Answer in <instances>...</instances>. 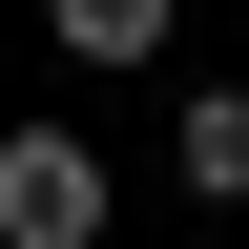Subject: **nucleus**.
I'll use <instances>...</instances> for the list:
<instances>
[{"label":"nucleus","instance_id":"1","mask_svg":"<svg viewBox=\"0 0 249 249\" xmlns=\"http://www.w3.org/2000/svg\"><path fill=\"white\" fill-rule=\"evenodd\" d=\"M0 249H104V145L83 124H0Z\"/></svg>","mask_w":249,"mask_h":249},{"label":"nucleus","instance_id":"3","mask_svg":"<svg viewBox=\"0 0 249 249\" xmlns=\"http://www.w3.org/2000/svg\"><path fill=\"white\" fill-rule=\"evenodd\" d=\"M62 62H166V0H42Z\"/></svg>","mask_w":249,"mask_h":249},{"label":"nucleus","instance_id":"2","mask_svg":"<svg viewBox=\"0 0 249 249\" xmlns=\"http://www.w3.org/2000/svg\"><path fill=\"white\" fill-rule=\"evenodd\" d=\"M166 166H187V208H249V83H208V104L166 124Z\"/></svg>","mask_w":249,"mask_h":249}]
</instances>
